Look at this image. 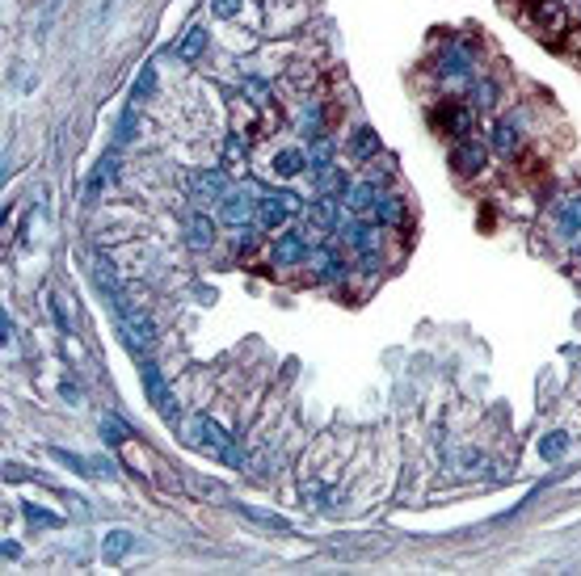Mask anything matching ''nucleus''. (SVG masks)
Returning a JSON list of instances; mask_svg holds the SVG:
<instances>
[{
  "mask_svg": "<svg viewBox=\"0 0 581 576\" xmlns=\"http://www.w3.org/2000/svg\"><path fill=\"white\" fill-rule=\"evenodd\" d=\"M531 22L544 38H565L569 34V9H565V0H531Z\"/></svg>",
  "mask_w": 581,
  "mask_h": 576,
  "instance_id": "nucleus-6",
  "label": "nucleus"
},
{
  "mask_svg": "<svg viewBox=\"0 0 581 576\" xmlns=\"http://www.w3.org/2000/svg\"><path fill=\"white\" fill-rule=\"evenodd\" d=\"M346 215V207H341V198L333 194H316V202H307V240L316 244L320 231H333L337 228V219Z\"/></svg>",
  "mask_w": 581,
  "mask_h": 576,
  "instance_id": "nucleus-7",
  "label": "nucleus"
},
{
  "mask_svg": "<svg viewBox=\"0 0 581 576\" xmlns=\"http://www.w3.org/2000/svg\"><path fill=\"white\" fill-rule=\"evenodd\" d=\"M241 88H244V98H249L257 109H270V106H275V88H270V80H262V77H244V80H241Z\"/></svg>",
  "mask_w": 581,
  "mask_h": 576,
  "instance_id": "nucleus-26",
  "label": "nucleus"
},
{
  "mask_svg": "<svg viewBox=\"0 0 581 576\" xmlns=\"http://www.w3.org/2000/svg\"><path fill=\"white\" fill-rule=\"evenodd\" d=\"M215 240H220V223H215L207 211H194V215L186 219V244L194 252H207V249H215Z\"/></svg>",
  "mask_w": 581,
  "mask_h": 576,
  "instance_id": "nucleus-13",
  "label": "nucleus"
},
{
  "mask_svg": "<svg viewBox=\"0 0 581 576\" xmlns=\"http://www.w3.org/2000/svg\"><path fill=\"white\" fill-rule=\"evenodd\" d=\"M26 518H30L34 526H59V513L38 509V505H26Z\"/></svg>",
  "mask_w": 581,
  "mask_h": 576,
  "instance_id": "nucleus-35",
  "label": "nucleus"
},
{
  "mask_svg": "<svg viewBox=\"0 0 581 576\" xmlns=\"http://www.w3.org/2000/svg\"><path fill=\"white\" fill-rule=\"evenodd\" d=\"M140 383H143V396H148V404H152L156 413H161V417H165V421L177 429V425H182V408H173L177 400H173V392H169L165 375H161V366H156L152 358H148V362L140 366Z\"/></svg>",
  "mask_w": 581,
  "mask_h": 576,
  "instance_id": "nucleus-1",
  "label": "nucleus"
},
{
  "mask_svg": "<svg viewBox=\"0 0 581 576\" xmlns=\"http://www.w3.org/2000/svg\"><path fill=\"white\" fill-rule=\"evenodd\" d=\"M556 223H560V236H569V240L581 236V194H573L569 202H560Z\"/></svg>",
  "mask_w": 581,
  "mask_h": 576,
  "instance_id": "nucleus-24",
  "label": "nucleus"
},
{
  "mask_svg": "<svg viewBox=\"0 0 581 576\" xmlns=\"http://www.w3.org/2000/svg\"><path fill=\"white\" fill-rule=\"evenodd\" d=\"M241 9H244V0H211V17H223V22L236 17Z\"/></svg>",
  "mask_w": 581,
  "mask_h": 576,
  "instance_id": "nucleus-34",
  "label": "nucleus"
},
{
  "mask_svg": "<svg viewBox=\"0 0 581 576\" xmlns=\"http://www.w3.org/2000/svg\"><path fill=\"white\" fill-rule=\"evenodd\" d=\"M577 265H581V236H577Z\"/></svg>",
  "mask_w": 581,
  "mask_h": 576,
  "instance_id": "nucleus-42",
  "label": "nucleus"
},
{
  "mask_svg": "<svg viewBox=\"0 0 581 576\" xmlns=\"http://www.w3.org/2000/svg\"><path fill=\"white\" fill-rule=\"evenodd\" d=\"M299 211V198L296 194H265L257 198V223H262L265 231H283V223Z\"/></svg>",
  "mask_w": 581,
  "mask_h": 576,
  "instance_id": "nucleus-8",
  "label": "nucleus"
},
{
  "mask_svg": "<svg viewBox=\"0 0 581 576\" xmlns=\"http://www.w3.org/2000/svg\"><path fill=\"white\" fill-rule=\"evenodd\" d=\"M223 160H228V164H249V143H244L241 131H232L228 148H223Z\"/></svg>",
  "mask_w": 581,
  "mask_h": 576,
  "instance_id": "nucleus-32",
  "label": "nucleus"
},
{
  "mask_svg": "<svg viewBox=\"0 0 581 576\" xmlns=\"http://www.w3.org/2000/svg\"><path fill=\"white\" fill-rule=\"evenodd\" d=\"M307 265H312V273H316V283H346V273H350V265L337 257V249L333 244H312V252H307Z\"/></svg>",
  "mask_w": 581,
  "mask_h": 576,
  "instance_id": "nucleus-10",
  "label": "nucleus"
},
{
  "mask_svg": "<svg viewBox=\"0 0 581 576\" xmlns=\"http://www.w3.org/2000/svg\"><path fill=\"white\" fill-rule=\"evenodd\" d=\"M379 194H384V190H379V181H354L350 190H346V198H341V207L346 211H354V215H371L375 211V202H379Z\"/></svg>",
  "mask_w": 581,
  "mask_h": 576,
  "instance_id": "nucleus-14",
  "label": "nucleus"
},
{
  "mask_svg": "<svg viewBox=\"0 0 581 576\" xmlns=\"http://www.w3.org/2000/svg\"><path fill=\"white\" fill-rule=\"evenodd\" d=\"M131 551H135V534L131 530H122V526L106 530V539H101V555H106V564H122Z\"/></svg>",
  "mask_w": 581,
  "mask_h": 576,
  "instance_id": "nucleus-17",
  "label": "nucleus"
},
{
  "mask_svg": "<svg viewBox=\"0 0 581 576\" xmlns=\"http://www.w3.org/2000/svg\"><path fill=\"white\" fill-rule=\"evenodd\" d=\"M489 148H493L497 156H514V152H523V122L502 118V122L493 127V139H489Z\"/></svg>",
  "mask_w": 581,
  "mask_h": 576,
  "instance_id": "nucleus-15",
  "label": "nucleus"
},
{
  "mask_svg": "<svg viewBox=\"0 0 581 576\" xmlns=\"http://www.w3.org/2000/svg\"><path fill=\"white\" fill-rule=\"evenodd\" d=\"M5 479H9V484H22V479H30V471H26L22 463H5Z\"/></svg>",
  "mask_w": 581,
  "mask_h": 576,
  "instance_id": "nucleus-38",
  "label": "nucleus"
},
{
  "mask_svg": "<svg viewBox=\"0 0 581 576\" xmlns=\"http://www.w3.org/2000/svg\"><path fill=\"white\" fill-rule=\"evenodd\" d=\"M468 106L481 109V114H484V109H493L497 106V85H493V80H489V77L472 80V85H468Z\"/></svg>",
  "mask_w": 581,
  "mask_h": 576,
  "instance_id": "nucleus-23",
  "label": "nucleus"
},
{
  "mask_svg": "<svg viewBox=\"0 0 581 576\" xmlns=\"http://www.w3.org/2000/svg\"><path fill=\"white\" fill-rule=\"evenodd\" d=\"M101 437H106V446H127L131 442V429H127V425L119 421V417H106V421H101Z\"/></svg>",
  "mask_w": 581,
  "mask_h": 576,
  "instance_id": "nucleus-31",
  "label": "nucleus"
},
{
  "mask_svg": "<svg viewBox=\"0 0 581 576\" xmlns=\"http://www.w3.org/2000/svg\"><path fill=\"white\" fill-rule=\"evenodd\" d=\"M253 219H257V198L244 194V190H236V194H228L220 202V223H228V228H253Z\"/></svg>",
  "mask_w": 581,
  "mask_h": 576,
  "instance_id": "nucleus-12",
  "label": "nucleus"
},
{
  "mask_svg": "<svg viewBox=\"0 0 581 576\" xmlns=\"http://www.w3.org/2000/svg\"><path fill=\"white\" fill-rule=\"evenodd\" d=\"M51 315H56L59 333H72V324H67V312H64V299H59V294H51Z\"/></svg>",
  "mask_w": 581,
  "mask_h": 576,
  "instance_id": "nucleus-36",
  "label": "nucleus"
},
{
  "mask_svg": "<svg viewBox=\"0 0 581 576\" xmlns=\"http://www.w3.org/2000/svg\"><path fill=\"white\" fill-rule=\"evenodd\" d=\"M307 252H312V240H307V231L283 228L275 240H270V265H275V270H296V265L307 262Z\"/></svg>",
  "mask_w": 581,
  "mask_h": 576,
  "instance_id": "nucleus-2",
  "label": "nucleus"
},
{
  "mask_svg": "<svg viewBox=\"0 0 581 576\" xmlns=\"http://www.w3.org/2000/svg\"><path fill=\"white\" fill-rule=\"evenodd\" d=\"M93 278H98V291L106 294V299H122V283H119V270H114L110 257H93Z\"/></svg>",
  "mask_w": 581,
  "mask_h": 576,
  "instance_id": "nucleus-20",
  "label": "nucleus"
},
{
  "mask_svg": "<svg viewBox=\"0 0 581 576\" xmlns=\"http://www.w3.org/2000/svg\"><path fill=\"white\" fill-rule=\"evenodd\" d=\"M236 513H241V518H249L253 526H265V530H275V534H291V522H286V518H278V513H265V509H257V505H236Z\"/></svg>",
  "mask_w": 581,
  "mask_h": 576,
  "instance_id": "nucleus-22",
  "label": "nucleus"
},
{
  "mask_svg": "<svg viewBox=\"0 0 581 576\" xmlns=\"http://www.w3.org/2000/svg\"><path fill=\"white\" fill-rule=\"evenodd\" d=\"M375 219L384 223V228H400L409 219V202L400 194H379V202H375Z\"/></svg>",
  "mask_w": 581,
  "mask_h": 576,
  "instance_id": "nucleus-19",
  "label": "nucleus"
},
{
  "mask_svg": "<svg viewBox=\"0 0 581 576\" xmlns=\"http://www.w3.org/2000/svg\"><path fill=\"white\" fill-rule=\"evenodd\" d=\"M484 164H489V148H484L481 139H460L455 143V152H451V169L460 177H476V173H484Z\"/></svg>",
  "mask_w": 581,
  "mask_h": 576,
  "instance_id": "nucleus-11",
  "label": "nucleus"
},
{
  "mask_svg": "<svg viewBox=\"0 0 581 576\" xmlns=\"http://www.w3.org/2000/svg\"><path fill=\"white\" fill-rule=\"evenodd\" d=\"M135 135H140V114H135V106H127L119 114V127H114V143L122 148V143H131Z\"/></svg>",
  "mask_w": 581,
  "mask_h": 576,
  "instance_id": "nucleus-29",
  "label": "nucleus"
},
{
  "mask_svg": "<svg viewBox=\"0 0 581 576\" xmlns=\"http://www.w3.org/2000/svg\"><path fill=\"white\" fill-rule=\"evenodd\" d=\"M59 5H64V0H47V17H43V30H47V26H51V22H56Z\"/></svg>",
  "mask_w": 581,
  "mask_h": 576,
  "instance_id": "nucleus-40",
  "label": "nucleus"
},
{
  "mask_svg": "<svg viewBox=\"0 0 581 576\" xmlns=\"http://www.w3.org/2000/svg\"><path fill=\"white\" fill-rule=\"evenodd\" d=\"M439 77L442 85H472L476 80V51L468 43H447L439 55Z\"/></svg>",
  "mask_w": 581,
  "mask_h": 576,
  "instance_id": "nucleus-3",
  "label": "nucleus"
},
{
  "mask_svg": "<svg viewBox=\"0 0 581 576\" xmlns=\"http://www.w3.org/2000/svg\"><path fill=\"white\" fill-rule=\"evenodd\" d=\"M299 135H304V139L325 135V106H320V101H304V109H299Z\"/></svg>",
  "mask_w": 581,
  "mask_h": 576,
  "instance_id": "nucleus-21",
  "label": "nucleus"
},
{
  "mask_svg": "<svg viewBox=\"0 0 581 576\" xmlns=\"http://www.w3.org/2000/svg\"><path fill=\"white\" fill-rule=\"evenodd\" d=\"M0 341H5V345H13V320H9V312L0 315Z\"/></svg>",
  "mask_w": 581,
  "mask_h": 576,
  "instance_id": "nucleus-39",
  "label": "nucleus"
},
{
  "mask_svg": "<svg viewBox=\"0 0 581 576\" xmlns=\"http://www.w3.org/2000/svg\"><path fill=\"white\" fill-rule=\"evenodd\" d=\"M152 93H156V64H143V72L135 77V85H131V106L148 101Z\"/></svg>",
  "mask_w": 581,
  "mask_h": 576,
  "instance_id": "nucleus-28",
  "label": "nucleus"
},
{
  "mask_svg": "<svg viewBox=\"0 0 581 576\" xmlns=\"http://www.w3.org/2000/svg\"><path fill=\"white\" fill-rule=\"evenodd\" d=\"M186 185H190V198H194V202H223V198L232 194L223 169H194Z\"/></svg>",
  "mask_w": 581,
  "mask_h": 576,
  "instance_id": "nucleus-9",
  "label": "nucleus"
},
{
  "mask_svg": "<svg viewBox=\"0 0 581 576\" xmlns=\"http://www.w3.org/2000/svg\"><path fill=\"white\" fill-rule=\"evenodd\" d=\"M186 442L198 446V450H207V455H223L232 437L223 434L220 421H211L207 413H198V417H190V421H186Z\"/></svg>",
  "mask_w": 581,
  "mask_h": 576,
  "instance_id": "nucleus-4",
  "label": "nucleus"
},
{
  "mask_svg": "<svg viewBox=\"0 0 581 576\" xmlns=\"http://www.w3.org/2000/svg\"><path fill=\"white\" fill-rule=\"evenodd\" d=\"M350 156L354 160H371V156H379V135H375L371 127H358V131L350 135Z\"/></svg>",
  "mask_w": 581,
  "mask_h": 576,
  "instance_id": "nucleus-25",
  "label": "nucleus"
},
{
  "mask_svg": "<svg viewBox=\"0 0 581 576\" xmlns=\"http://www.w3.org/2000/svg\"><path fill=\"white\" fill-rule=\"evenodd\" d=\"M434 122H439V131L442 135H451V139L460 143V139H468L472 135V122H476V109L468 106V101H455V98H447L439 106V114H434Z\"/></svg>",
  "mask_w": 581,
  "mask_h": 576,
  "instance_id": "nucleus-5",
  "label": "nucleus"
},
{
  "mask_svg": "<svg viewBox=\"0 0 581 576\" xmlns=\"http://www.w3.org/2000/svg\"><path fill=\"white\" fill-rule=\"evenodd\" d=\"M207 43H211V34L202 30V26H190L182 38L173 43V55L182 59V64H194V59H202V51H207Z\"/></svg>",
  "mask_w": 581,
  "mask_h": 576,
  "instance_id": "nucleus-16",
  "label": "nucleus"
},
{
  "mask_svg": "<svg viewBox=\"0 0 581 576\" xmlns=\"http://www.w3.org/2000/svg\"><path fill=\"white\" fill-rule=\"evenodd\" d=\"M0 555H5V560H17V555H22V547H17V543H9V539H5V543H0Z\"/></svg>",
  "mask_w": 581,
  "mask_h": 576,
  "instance_id": "nucleus-41",
  "label": "nucleus"
},
{
  "mask_svg": "<svg viewBox=\"0 0 581 576\" xmlns=\"http://www.w3.org/2000/svg\"><path fill=\"white\" fill-rule=\"evenodd\" d=\"M565 450H569V434H565V429H552V434L539 437V455L548 458V463L565 458Z\"/></svg>",
  "mask_w": 581,
  "mask_h": 576,
  "instance_id": "nucleus-27",
  "label": "nucleus"
},
{
  "mask_svg": "<svg viewBox=\"0 0 581 576\" xmlns=\"http://www.w3.org/2000/svg\"><path fill=\"white\" fill-rule=\"evenodd\" d=\"M106 185H110V177L101 173V169H93V173H88V181H85V202H88V207H93V202L106 194Z\"/></svg>",
  "mask_w": 581,
  "mask_h": 576,
  "instance_id": "nucleus-33",
  "label": "nucleus"
},
{
  "mask_svg": "<svg viewBox=\"0 0 581 576\" xmlns=\"http://www.w3.org/2000/svg\"><path fill=\"white\" fill-rule=\"evenodd\" d=\"M481 463H484L481 450H463V455H460V468H463V471H476Z\"/></svg>",
  "mask_w": 581,
  "mask_h": 576,
  "instance_id": "nucleus-37",
  "label": "nucleus"
},
{
  "mask_svg": "<svg viewBox=\"0 0 581 576\" xmlns=\"http://www.w3.org/2000/svg\"><path fill=\"white\" fill-rule=\"evenodd\" d=\"M51 458H56V463H64V468H72L77 476H98V471H88V468H93V458L72 455V450H64V446H51Z\"/></svg>",
  "mask_w": 581,
  "mask_h": 576,
  "instance_id": "nucleus-30",
  "label": "nucleus"
},
{
  "mask_svg": "<svg viewBox=\"0 0 581 576\" xmlns=\"http://www.w3.org/2000/svg\"><path fill=\"white\" fill-rule=\"evenodd\" d=\"M270 173L283 177V181L307 173V152H299V148H283V152H275V160H270Z\"/></svg>",
  "mask_w": 581,
  "mask_h": 576,
  "instance_id": "nucleus-18",
  "label": "nucleus"
}]
</instances>
